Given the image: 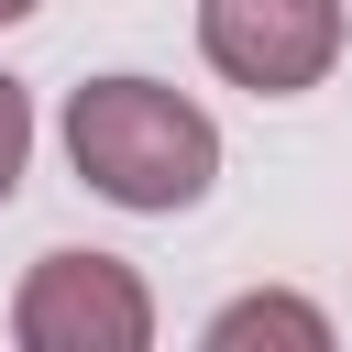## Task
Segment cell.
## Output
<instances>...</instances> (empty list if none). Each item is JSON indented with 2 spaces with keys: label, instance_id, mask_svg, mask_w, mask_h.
Masks as SVG:
<instances>
[{
  "label": "cell",
  "instance_id": "cell-1",
  "mask_svg": "<svg viewBox=\"0 0 352 352\" xmlns=\"http://www.w3.org/2000/svg\"><path fill=\"white\" fill-rule=\"evenodd\" d=\"M66 165L110 198V209H143V220H176L209 198L220 176V121L165 88V77H88L66 99Z\"/></svg>",
  "mask_w": 352,
  "mask_h": 352
},
{
  "label": "cell",
  "instance_id": "cell-2",
  "mask_svg": "<svg viewBox=\"0 0 352 352\" xmlns=\"http://www.w3.org/2000/svg\"><path fill=\"white\" fill-rule=\"evenodd\" d=\"M11 341L22 352H143L154 286L121 253H33L11 286Z\"/></svg>",
  "mask_w": 352,
  "mask_h": 352
},
{
  "label": "cell",
  "instance_id": "cell-3",
  "mask_svg": "<svg viewBox=\"0 0 352 352\" xmlns=\"http://www.w3.org/2000/svg\"><path fill=\"white\" fill-rule=\"evenodd\" d=\"M198 55L253 99H297L341 66V0H198Z\"/></svg>",
  "mask_w": 352,
  "mask_h": 352
},
{
  "label": "cell",
  "instance_id": "cell-4",
  "mask_svg": "<svg viewBox=\"0 0 352 352\" xmlns=\"http://www.w3.org/2000/svg\"><path fill=\"white\" fill-rule=\"evenodd\" d=\"M209 352H253V341H286V352H330V308L319 297H286V286H253V297H231V308H209V330H198Z\"/></svg>",
  "mask_w": 352,
  "mask_h": 352
},
{
  "label": "cell",
  "instance_id": "cell-5",
  "mask_svg": "<svg viewBox=\"0 0 352 352\" xmlns=\"http://www.w3.org/2000/svg\"><path fill=\"white\" fill-rule=\"evenodd\" d=\"M22 165H33V88L0 66V209L22 198Z\"/></svg>",
  "mask_w": 352,
  "mask_h": 352
},
{
  "label": "cell",
  "instance_id": "cell-6",
  "mask_svg": "<svg viewBox=\"0 0 352 352\" xmlns=\"http://www.w3.org/2000/svg\"><path fill=\"white\" fill-rule=\"evenodd\" d=\"M33 11H44V0H0V22H33Z\"/></svg>",
  "mask_w": 352,
  "mask_h": 352
}]
</instances>
